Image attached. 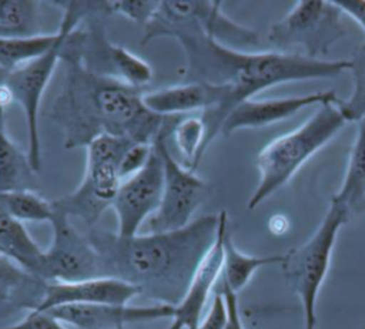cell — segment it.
<instances>
[{
	"label": "cell",
	"mask_w": 365,
	"mask_h": 329,
	"mask_svg": "<svg viewBox=\"0 0 365 329\" xmlns=\"http://www.w3.org/2000/svg\"><path fill=\"white\" fill-rule=\"evenodd\" d=\"M341 98L334 90L318 91L304 95L268 100H245L238 104L225 118L221 127V135L230 137L241 128H264L282 121L308 105L339 104Z\"/></svg>",
	"instance_id": "cell-14"
},
{
	"label": "cell",
	"mask_w": 365,
	"mask_h": 329,
	"mask_svg": "<svg viewBox=\"0 0 365 329\" xmlns=\"http://www.w3.org/2000/svg\"><path fill=\"white\" fill-rule=\"evenodd\" d=\"M332 3L351 19H354L365 31V0H332Z\"/></svg>",
	"instance_id": "cell-33"
},
{
	"label": "cell",
	"mask_w": 365,
	"mask_h": 329,
	"mask_svg": "<svg viewBox=\"0 0 365 329\" xmlns=\"http://www.w3.org/2000/svg\"><path fill=\"white\" fill-rule=\"evenodd\" d=\"M40 33V4L0 0V37H33Z\"/></svg>",
	"instance_id": "cell-24"
},
{
	"label": "cell",
	"mask_w": 365,
	"mask_h": 329,
	"mask_svg": "<svg viewBox=\"0 0 365 329\" xmlns=\"http://www.w3.org/2000/svg\"><path fill=\"white\" fill-rule=\"evenodd\" d=\"M224 263L221 273V283L230 288L232 292L238 293L242 291L254 273L268 265H281L284 255H265V256H254L241 252L230 234V229L225 231L224 235Z\"/></svg>",
	"instance_id": "cell-21"
},
{
	"label": "cell",
	"mask_w": 365,
	"mask_h": 329,
	"mask_svg": "<svg viewBox=\"0 0 365 329\" xmlns=\"http://www.w3.org/2000/svg\"><path fill=\"white\" fill-rule=\"evenodd\" d=\"M138 295L135 286L110 276L78 282H51L47 283L44 298L34 310L47 312L64 305H128V302Z\"/></svg>",
	"instance_id": "cell-16"
},
{
	"label": "cell",
	"mask_w": 365,
	"mask_h": 329,
	"mask_svg": "<svg viewBox=\"0 0 365 329\" xmlns=\"http://www.w3.org/2000/svg\"><path fill=\"white\" fill-rule=\"evenodd\" d=\"M175 145L187 162V168L197 169L202 158V145L205 140V125L201 117H185L174 125Z\"/></svg>",
	"instance_id": "cell-26"
},
{
	"label": "cell",
	"mask_w": 365,
	"mask_h": 329,
	"mask_svg": "<svg viewBox=\"0 0 365 329\" xmlns=\"http://www.w3.org/2000/svg\"><path fill=\"white\" fill-rule=\"evenodd\" d=\"M3 117H4V110L0 108V124H4V118Z\"/></svg>",
	"instance_id": "cell-36"
},
{
	"label": "cell",
	"mask_w": 365,
	"mask_h": 329,
	"mask_svg": "<svg viewBox=\"0 0 365 329\" xmlns=\"http://www.w3.org/2000/svg\"><path fill=\"white\" fill-rule=\"evenodd\" d=\"M228 91V85L185 81L157 91L144 93L143 103L151 113L167 118L197 110H217L224 104Z\"/></svg>",
	"instance_id": "cell-17"
},
{
	"label": "cell",
	"mask_w": 365,
	"mask_h": 329,
	"mask_svg": "<svg viewBox=\"0 0 365 329\" xmlns=\"http://www.w3.org/2000/svg\"><path fill=\"white\" fill-rule=\"evenodd\" d=\"M47 282L0 255V318L17 310H34L44 298Z\"/></svg>",
	"instance_id": "cell-18"
},
{
	"label": "cell",
	"mask_w": 365,
	"mask_h": 329,
	"mask_svg": "<svg viewBox=\"0 0 365 329\" xmlns=\"http://www.w3.org/2000/svg\"><path fill=\"white\" fill-rule=\"evenodd\" d=\"M78 26L71 31V37L87 70L141 90L151 83L153 67L125 47L111 43L98 16L88 20L87 27Z\"/></svg>",
	"instance_id": "cell-9"
},
{
	"label": "cell",
	"mask_w": 365,
	"mask_h": 329,
	"mask_svg": "<svg viewBox=\"0 0 365 329\" xmlns=\"http://www.w3.org/2000/svg\"><path fill=\"white\" fill-rule=\"evenodd\" d=\"M269 229L275 235H281L288 231V219L284 215H274L269 219Z\"/></svg>",
	"instance_id": "cell-34"
},
{
	"label": "cell",
	"mask_w": 365,
	"mask_h": 329,
	"mask_svg": "<svg viewBox=\"0 0 365 329\" xmlns=\"http://www.w3.org/2000/svg\"><path fill=\"white\" fill-rule=\"evenodd\" d=\"M342 14L332 1H297L281 20L269 26L267 43L274 51L295 53L299 48L298 54L319 58L346 34Z\"/></svg>",
	"instance_id": "cell-7"
},
{
	"label": "cell",
	"mask_w": 365,
	"mask_h": 329,
	"mask_svg": "<svg viewBox=\"0 0 365 329\" xmlns=\"http://www.w3.org/2000/svg\"><path fill=\"white\" fill-rule=\"evenodd\" d=\"M151 152H153V144H145V142L133 144L125 151L118 165V172L121 179H125L137 174L141 168H144V165L148 162L151 157Z\"/></svg>",
	"instance_id": "cell-29"
},
{
	"label": "cell",
	"mask_w": 365,
	"mask_h": 329,
	"mask_svg": "<svg viewBox=\"0 0 365 329\" xmlns=\"http://www.w3.org/2000/svg\"><path fill=\"white\" fill-rule=\"evenodd\" d=\"M61 323L77 329H125L127 323L173 318L174 306L155 303L153 306L128 305H64L47 310Z\"/></svg>",
	"instance_id": "cell-15"
},
{
	"label": "cell",
	"mask_w": 365,
	"mask_h": 329,
	"mask_svg": "<svg viewBox=\"0 0 365 329\" xmlns=\"http://www.w3.org/2000/svg\"><path fill=\"white\" fill-rule=\"evenodd\" d=\"M356 122L358 131L349 151L344 181L331 197L341 202L351 216L365 209V114Z\"/></svg>",
	"instance_id": "cell-20"
},
{
	"label": "cell",
	"mask_w": 365,
	"mask_h": 329,
	"mask_svg": "<svg viewBox=\"0 0 365 329\" xmlns=\"http://www.w3.org/2000/svg\"><path fill=\"white\" fill-rule=\"evenodd\" d=\"M218 224V215H204L170 232L123 238L115 232L91 228L87 236L98 254L101 276L121 279L135 286L140 295L175 306L212 246Z\"/></svg>",
	"instance_id": "cell-2"
},
{
	"label": "cell",
	"mask_w": 365,
	"mask_h": 329,
	"mask_svg": "<svg viewBox=\"0 0 365 329\" xmlns=\"http://www.w3.org/2000/svg\"><path fill=\"white\" fill-rule=\"evenodd\" d=\"M346 122L339 104H322L297 130L268 142L257 155L259 181L248 199V209H255L288 184L297 171Z\"/></svg>",
	"instance_id": "cell-4"
},
{
	"label": "cell",
	"mask_w": 365,
	"mask_h": 329,
	"mask_svg": "<svg viewBox=\"0 0 365 329\" xmlns=\"http://www.w3.org/2000/svg\"><path fill=\"white\" fill-rule=\"evenodd\" d=\"M161 36H170L181 44L185 54L182 75L187 81L230 87L220 108L201 114L205 125L202 155L221 132L228 114L254 94L281 83L332 78L351 70V60L309 58L274 50L244 51L222 46L198 27L182 0L160 1L154 17L145 26L141 44Z\"/></svg>",
	"instance_id": "cell-1"
},
{
	"label": "cell",
	"mask_w": 365,
	"mask_h": 329,
	"mask_svg": "<svg viewBox=\"0 0 365 329\" xmlns=\"http://www.w3.org/2000/svg\"><path fill=\"white\" fill-rule=\"evenodd\" d=\"M164 184V165L153 145L148 162L137 174L121 181L111 208L117 216V235L130 238L160 207Z\"/></svg>",
	"instance_id": "cell-11"
},
{
	"label": "cell",
	"mask_w": 365,
	"mask_h": 329,
	"mask_svg": "<svg viewBox=\"0 0 365 329\" xmlns=\"http://www.w3.org/2000/svg\"><path fill=\"white\" fill-rule=\"evenodd\" d=\"M71 31L60 50L64 81L48 113L63 131L64 148L87 147L101 134L153 144L165 118L144 105V90L87 70L80 61Z\"/></svg>",
	"instance_id": "cell-3"
},
{
	"label": "cell",
	"mask_w": 365,
	"mask_h": 329,
	"mask_svg": "<svg viewBox=\"0 0 365 329\" xmlns=\"http://www.w3.org/2000/svg\"><path fill=\"white\" fill-rule=\"evenodd\" d=\"M228 323V308L225 298L221 292H217L212 298L211 308L205 318L200 322L197 329H225Z\"/></svg>",
	"instance_id": "cell-30"
},
{
	"label": "cell",
	"mask_w": 365,
	"mask_h": 329,
	"mask_svg": "<svg viewBox=\"0 0 365 329\" xmlns=\"http://www.w3.org/2000/svg\"><path fill=\"white\" fill-rule=\"evenodd\" d=\"M36 174L29 155L7 135L4 124H0V192L33 191Z\"/></svg>",
	"instance_id": "cell-22"
},
{
	"label": "cell",
	"mask_w": 365,
	"mask_h": 329,
	"mask_svg": "<svg viewBox=\"0 0 365 329\" xmlns=\"http://www.w3.org/2000/svg\"><path fill=\"white\" fill-rule=\"evenodd\" d=\"M6 75H7V71H4L3 68H0V84L4 81V78H6Z\"/></svg>",
	"instance_id": "cell-35"
},
{
	"label": "cell",
	"mask_w": 365,
	"mask_h": 329,
	"mask_svg": "<svg viewBox=\"0 0 365 329\" xmlns=\"http://www.w3.org/2000/svg\"><path fill=\"white\" fill-rule=\"evenodd\" d=\"M218 292H221L224 295L225 302H227V308H228V323H227L225 329H244L242 319H241V315H240L237 293L232 292L230 288H227L222 283H221V289Z\"/></svg>",
	"instance_id": "cell-32"
},
{
	"label": "cell",
	"mask_w": 365,
	"mask_h": 329,
	"mask_svg": "<svg viewBox=\"0 0 365 329\" xmlns=\"http://www.w3.org/2000/svg\"><path fill=\"white\" fill-rule=\"evenodd\" d=\"M167 128L168 124L165 121L153 141L163 160L164 184L160 207L148 218L150 232H170L187 226L211 192L208 182L197 177L194 171L182 167L173 157L165 141Z\"/></svg>",
	"instance_id": "cell-8"
},
{
	"label": "cell",
	"mask_w": 365,
	"mask_h": 329,
	"mask_svg": "<svg viewBox=\"0 0 365 329\" xmlns=\"http://www.w3.org/2000/svg\"><path fill=\"white\" fill-rule=\"evenodd\" d=\"M121 181L118 162L86 160L80 185L73 192L53 199V208L68 218L81 219L91 229L104 211L113 205Z\"/></svg>",
	"instance_id": "cell-12"
},
{
	"label": "cell",
	"mask_w": 365,
	"mask_h": 329,
	"mask_svg": "<svg viewBox=\"0 0 365 329\" xmlns=\"http://www.w3.org/2000/svg\"><path fill=\"white\" fill-rule=\"evenodd\" d=\"M160 1H141V0H121L108 1L111 13H118L133 21L147 26L154 17Z\"/></svg>",
	"instance_id": "cell-28"
},
{
	"label": "cell",
	"mask_w": 365,
	"mask_h": 329,
	"mask_svg": "<svg viewBox=\"0 0 365 329\" xmlns=\"http://www.w3.org/2000/svg\"><path fill=\"white\" fill-rule=\"evenodd\" d=\"M351 71L354 77L352 94L339 103V108L348 122L359 121L365 114V43L358 47L351 58Z\"/></svg>",
	"instance_id": "cell-27"
},
{
	"label": "cell",
	"mask_w": 365,
	"mask_h": 329,
	"mask_svg": "<svg viewBox=\"0 0 365 329\" xmlns=\"http://www.w3.org/2000/svg\"><path fill=\"white\" fill-rule=\"evenodd\" d=\"M0 201L4 208L19 221L41 222L51 221L54 216L53 202L44 199L34 191L0 192Z\"/></svg>",
	"instance_id": "cell-25"
},
{
	"label": "cell",
	"mask_w": 365,
	"mask_h": 329,
	"mask_svg": "<svg viewBox=\"0 0 365 329\" xmlns=\"http://www.w3.org/2000/svg\"><path fill=\"white\" fill-rule=\"evenodd\" d=\"M218 216L217 238L194 272L184 298L174 306V315L168 329H197L211 291L221 278L224 263L222 245L225 231L228 229V215L225 211H221Z\"/></svg>",
	"instance_id": "cell-13"
},
{
	"label": "cell",
	"mask_w": 365,
	"mask_h": 329,
	"mask_svg": "<svg viewBox=\"0 0 365 329\" xmlns=\"http://www.w3.org/2000/svg\"><path fill=\"white\" fill-rule=\"evenodd\" d=\"M64 16L58 30L61 33L57 44L41 57L9 71L4 84L10 88L13 100L23 108L29 137V160L36 172L41 167V144L38 130V110L46 87L60 60V50L66 36L74 30L87 16L97 11L103 1H63Z\"/></svg>",
	"instance_id": "cell-6"
},
{
	"label": "cell",
	"mask_w": 365,
	"mask_h": 329,
	"mask_svg": "<svg viewBox=\"0 0 365 329\" xmlns=\"http://www.w3.org/2000/svg\"><path fill=\"white\" fill-rule=\"evenodd\" d=\"M0 329H66V326L48 312L29 310L20 322Z\"/></svg>",
	"instance_id": "cell-31"
},
{
	"label": "cell",
	"mask_w": 365,
	"mask_h": 329,
	"mask_svg": "<svg viewBox=\"0 0 365 329\" xmlns=\"http://www.w3.org/2000/svg\"><path fill=\"white\" fill-rule=\"evenodd\" d=\"M349 218L348 209L331 198L329 208L315 232L282 258L284 278L302 305L304 329H317V298L331 265L338 232Z\"/></svg>",
	"instance_id": "cell-5"
},
{
	"label": "cell",
	"mask_w": 365,
	"mask_h": 329,
	"mask_svg": "<svg viewBox=\"0 0 365 329\" xmlns=\"http://www.w3.org/2000/svg\"><path fill=\"white\" fill-rule=\"evenodd\" d=\"M51 245L44 249L40 279L78 282L101 276L100 258L87 235L80 234L64 214L54 211Z\"/></svg>",
	"instance_id": "cell-10"
},
{
	"label": "cell",
	"mask_w": 365,
	"mask_h": 329,
	"mask_svg": "<svg viewBox=\"0 0 365 329\" xmlns=\"http://www.w3.org/2000/svg\"><path fill=\"white\" fill-rule=\"evenodd\" d=\"M60 37L58 28L56 33L33 37H0V68L9 73L41 57L57 44Z\"/></svg>",
	"instance_id": "cell-23"
},
{
	"label": "cell",
	"mask_w": 365,
	"mask_h": 329,
	"mask_svg": "<svg viewBox=\"0 0 365 329\" xmlns=\"http://www.w3.org/2000/svg\"><path fill=\"white\" fill-rule=\"evenodd\" d=\"M44 249L31 238L24 224L16 219L0 201V255L40 278Z\"/></svg>",
	"instance_id": "cell-19"
}]
</instances>
